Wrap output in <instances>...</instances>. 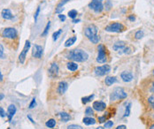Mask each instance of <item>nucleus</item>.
I'll return each instance as SVG.
<instances>
[{"mask_svg": "<svg viewBox=\"0 0 154 129\" xmlns=\"http://www.w3.org/2000/svg\"><path fill=\"white\" fill-rule=\"evenodd\" d=\"M59 18H60V20L62 22H63V21H66V15H64V14H61V13H60V14H59Z\"/></svg>", "mask_w": 154, "mask_h": 129, "instance_id": "obj_40", "label": "nucleus"}, {"mask_svg": "<svg viewBox=\"0 0 154 129\" xmlns=\"http://www.w3.org/2000/svg\"><path fill=\"white\" fill-rule=\"evenodd\" d=\"M83 122L85 125H87V126H91V125H95L97 121H96V119H93V118H91V117H85V118H83Z\"/></svg>", "mask_w": 154, "mask_h": 129, "instance_id": "obj_20", "label": "nucleus"}, {"mask_svg": "<svg viewBox=\"0 0 154 129\" xmlns=\"http://www.w3.org/2000/svg\"><path fill=\"white\" fill-rule=\"evenodd\" d=\"M128 20H129L130 21H136L135 15H129V16H128Z\"/></svg>", "mask_w": 154, "mask_h": 129, "instance_id": "obj_41", "label": "nucleus"}, {"mask_svg": "<svg viewBox=\"0 0 154 129\" xmlns=\"http://www.w3.org/2000/svg\"><path fill=\"white\" fill-rule=\"evenodd\" d=\"M16 111H17V109H16L15 105H13V104H10V105H9V107L7 108V112H6V116L8 117V120H9V122H11V121H12V119H13V116L15 115Z\"/></svg>", "mask_w": 154, "mask_h": 129, "instance_id": "obj_13", "label": "nucleus"}, {"mask_svg": "<svg viewBox=\"0 0 154 129\" xmlns=\"http://www.w3.org/2000/svg\"><path fill=\"white\" fill-rule=\"evenodd\" d=\"M50 28H51V21H49V22L47 23V25H46V27H45V29H44L43 32L42 33V36H46V35L48 34Z\"/></svg>", "mask_w": 154, "mask_h": 129, "instance_id": "obj_27", "label": "nucleus"}, {"mask_svg": "<svg viewBox=\"0 0 154 129\" xmlns=\"http://www.w3.org/2000/svg\"><path fill=\"white\" fill-rule=\"evenodd\" d=\"M105 119H106V116H105H105H103V117H98V121H99L100 123L105 122Z\"/></svg>", "mask_w": 154, "mask_h": 129, "instance_id": "obj_39", "label": "nucleus"}, {"mask_svg": "<svg viewBox=\"0 0 154 129\" xmlns=\"http://www.w3.org/2000/svg\"><path fill=\"white\" fill-rule=\"evenodd\" d=\"M67 129H83L81 126H78V125H75V124H73V125H70L67 127Z\"/></svg>", "mask_w": 154, "mask_h": 129, "instance_id": "obj_34", "label": "nucleus"}, {"mask_svg": "<svg viewBox=\"0 0 154 129\" xmlns=\"http://www.w3.org/2000/svg\"><path fill=\"white\" fill-rule=\"evenodd\" d=\"M39 12H40V6L37 7L36 12H35V15H34V18H35V21H37V18H38V16H39Z\"/></svg>", "mask_w": 154, "mask_h": 129, "instance_id": "obj_37", "label": "nucleus"}, {"mask_svg": "<svg viewBox=\"0 0 154 129\" xmlns=\"http://www.w3.org/2000/svg\"><path fill=\"white\" fill-rule=\"evenodd\" d=\"M89 7L93 10L95 12L99 13L104 10V4H103V0H92L89 4Z\"/></svg>", "mask_w": 154, "mask_h": 129, "instance_id": "obj_5", "label": "nucleus"}, {"mask_svg": "<svg viewBox=\"0 0 154 129\" xmlns=\"http://www.w3.org/2000/svg\"><path fill=\"white\" fill-rule=\"evenodd\" d=\"M130 107H131V103H129L126 106L125 113H124L123 117H127V116H129V114H130Z\"/></svg>", "mask_w": 154, "mask_h": 129, "instance_id": "obj_29", "label": "nucleus"}, {"mask_svg": "<svg viewBox=\"0 0 154 129\" xmlns=\"http://www.w3.org/2000/svg\"><path fill=\"white\" fill-rule=\"evenodd\" d=\"M116 129H127V127L124 126V125H121V126H118Z\"/></svg>", "mask_w": 154, "mask_h": 129, "instance_id": "obj_42", "label": "nucleus"}, {"mask_svg": "<svg viewBox=\"0 0 154 129\" xmlns=\"http://www.w3.org/2000/svg\"><path fill=\"white\" fill-rule=\"evenodd\" d=\"M1 15H2V18L6 21H10L13 19V15L10 9H4L1 12Z\"/></svg>", "mask_w": 154, "mask_h": 129, "instance_id": "obj_16", "label": "nucleus"}, {"mask_svg": "<svg viewBox=\"0 0 154 129\" xmlns=\"http://www.w3.org/2000/svg\"><path fill=\"white\" fill-rule=\"evenodd\" d=\"M66 59L74 61V62H84L89 59L88 53L81 49H75L70 51L66 56Z\"/></svg>", "mask_w": 154, "mask_h": 129, "instance_id": "obj_1", "label": "nucleus"}, {"mask_svg": "<svg viewBox=\"0 0 154 129\" xmlns=\"http://www.w3.org/2000/svg\"><path fill=\"white\" fill-rule=\"evenodd\" d=\"M4 94H2V93H0V100H3V99H4Z\"/></svg>", "mask_w": 154, "mask_h": 129, "instance_id": "obj_44", "label": "nucleus"}, {"mask_svg": "<svg viewBox=\"0 0 154 129\" xmlns=\"http://www.w3.org/2000/svg\"><path fill=\"white\" fill-rule=\"evenodd\" d=\"M125 48H126V43L123 42V41H118V42H116V43L113 44V51H119V53H122V51H123Z\"/></svg>", "mask_w": 154, "mask_h": 129, "instance_id": "obj_14", "label": "nucleus"}, {"mask_svg": "<svg viewBox=\"0 0 154 129\" xmlns=\"http://www.w3.org/2000/svg\"><path fill=\"white\" fill-rule=\"evenodd\" d=\"M148 102L150 103V104L152 105V107L154 109V95L151 96V97L148 98Z\"/></svg>", "mask_w": 154, "mask_h": 129, "instance_id": "obj_36", "label": "nucleus"}, {"mask_svg": "<svg viewBox=\"0 0 154 129\" xmlns=\"http://www.w3.org/2000/svg\"><path fill=\"white\" fill-rule=\"evenodd\" d=\"M121 77H122V81H123L124 82H130L134 79V76H133L132 73L127 72V71H124V72L122 73Z\"/></svg>", "mask_w": 154, "mask_h": 129, "instance_id": "obj_15", "label": "nucleus"}, {"mask_svg": "<svg viewBox=\"0 0 154 129\" xmlns=\"http://www.w3.org/2000/svg\"><path fill=\"white\" fill-rule=\"evenodd\" d=\"M92 108L97 111H103L106 108V103L102 101H96L93 103Z\"/></svg>", "mask_w": 154, "mask_h": 129, "instance_id": "obj_12", "label": "nucleus"}, {"mask_svg": "<svg viewBox=\"0 0 154 129\" xmlns=\"http://www.w3.org/2000/svg\"><path fill=\"white\" fill-rule=\"evenodd\" d=\"M97 61L100 64H104L106 62V54H105V49L104 45L99 44L98 45V54L97 58Z\"/></svg>", "mask_w": 154, "mask_h": 129, "instance_id": "obj_8", "label": "nucleus"}, {"mask_svg": "<svg viewBox=\"0 0 154 129\" xmlns=\"http://www.w3.org/2000/svg\"><path fill=\"white\" fill-rule=\"evenodd\" d=\"M85 114L86 115H88V116H91L94 114V110H93V108L91 107H87L86 108V111H85Z\"/></svg>", "mask_w": 154, "mask_h": 129, "instance_id": "obj_31", "label": "nucleus"}, {"mask_svg": "<svg viewBox=\"0 0 154 129\" xmlns=\"http://www.w3.org/2000/svg\"><path fill=\"white\" fill-rule=\"evenodd\" d=\"M113 126V122L111 120H108L105 123V128H112Z\"/></svg>", "mask_w": 154, "mask_h": 129, "instance_id": "obj_32", "label": "nucleus"}, {"mask_svg": "<svg viewBox=\"0 0 154 129\" xmlns=\"http://www.w3.org/2000/svg\"><path fill=\"white\" fill-rule=\"evenodd\" d=\"M150 129H154V124L153 125H152V126L150 127Z\"/></svg>", "mask_w": 154, "mask_h": 129, "instance_id": "obj_48", "label": "nucleus"}, {"mask_svg": "<svg viewBox=\"0 0 154 129\" xmlns=\"http://www.w3.org/2000/svg\"><path fill=\"white\" fill-rule=\"evenodd\" d=\"M96 129H106V128H102V127H98L97 128H96Z\"/></svg>", "mask_w": 154, "mask_h": 129, "instance_id": "obj_47", "label": "nucleus"}, {"mask_svg": "<svg viewBox=\"0 0 154 129\" xmlns=\"http://www.w3.org/2000/svg\"><path fill=\"white\" fill-rule=\"evenodd\" d=\"M118 81H117V78L116 77H113V76H108V77H106L105 78V84L107 85V86H112L113 84H114V83H116Z\"/></svg>", "mask_w": 154, "mask_h": 129, "instance_id": "obj_18", "label": "nucleus"}, {"mask_svg": "<svg viewBox=\"0 0 154 129\" xmlns=\"http://www.w3.org/2000/svg\"><path fill=\"white\" fill-rule=\"evenodd\" d=\"M111 71V66L109 64H104L100 66H97L94 70L95 74L98 76H104Z\"/></svg>", "mask_w": 154, "mask_h": 129, "instance_id": "obj_7", "label": "nucleus"}, {"mask_svg": "<svg viewBox=\"0 0 154 129\" xmlns=\"http://www.w3.org/2000/svg\"><path fill=\"white\" fill-rule=\"evenodd\" d=\"M43 53V49L41 45L35 44L32 49V56L36 59H41Z\"/></svg>", "mask_w": 154, "mask_h": 129, "instance_id": "obj_10", "label": "nucleus"}, {"mask_svg": "<svg viewBox=\"0 0 154 129\" xmlns=\"http://www.w3.org/2000/svg\"><path fill=\"white\" fill-rule=\"evenodd\" d=\"M3 78H4V77H3V74H2V73L0 72V81H3Z\"/></svg>", "mask_w": 154, "mask_h": 129, "instance_id": "obj_45", "label": "nucleus"}, {"mask_svg": "<svg viewBox=\"0 0 154 129\" xmlns=\"http://www.w3.org/2000/svg\"><path fill=\"white\" fill-rule=\"evenodd\" d=\"M127 97V93L124 91V89L122 88H115L113 91V93L111 94L110 96V100L111 101H116V100H119V99H124Z\"/></svg>", "mask_w": 154, "mask_h": 129, "instance_id": "obj_3", "label": "nucleus"}, {"mask_svg": "<svg viewBox=\"0 0 154 129\" xmlns=\"http://www.w3.org/2000/svg\"><path fill=\"white\" fill-rule=\"evenodd\" d=\"M35 105H36V101H35V98H33L32 99V101H31L30 104H29V109H34L35 107Z\"/></svg>", "mask_w": 154, "mask_h": 129, "instance_id": "obj_35", "label": "nucleus"}, {"mask_svg": "<svg viewBox=\"0 0 154 129\" xmlns=\"http://www.w3.org/2000/svg\"><path fill=\"white\" fill-rule=\"evenodd\" d=\"M1 35L7 39H15L18 35V33L13 28H6L3 29V31L1 32Z\"/></svg>", "mask_w": 154, "mask_h": 129, "instance_id": "obj_4", "label": "nucleus"}, {"mask_svg": "<svg viewBox=\"0 0 154 129\" xmlns=\"http://www.w3.org/2000/svg\"><path fill=\"white\" fill-rule=\"evenodd\" d=\"M80 21V20H73V22L74 23H78Z\"/></svg>", "mask_w": 154, "mask_h": 129, "instance_id": "obj_46", "label": "nucleus"}, {"mask_svg": "<svg viewBox=\"0 0 154 129\" xmlns=\"http://www.w3.org/2000/svg\"><path fill=\"white\" fill-rule=\"evenodd\" d=\"M28 119H29L30 120V121H31V122H32V123H35V121H34V119H33L31 118V117H30V116H29V115L28 116Z\"/></svg>", "mask_w": 154, "mask_h": 129, "instance_id": "obj_43", "label": "nucleus"}, {"mask_svg": "<svg viewBox=\"0 0 154 129\" xmlns=\"http://www.w3.org/2000/svg\"><path fill=\"white\" fill-rule=\"evenodd\" d=\"M66 66H67V69L72 72H74L78 69V64L75 62H69V63H67Z\"/></svg>", "mask_w": 154, "mask_h": 129, "instance_id": "obj_23", "label": "nucleus"}, {"mask_svg": "<svg viewBox=\"0 0 154 129\" xmlns=\"http://www.w3.org/2000/svg\"><path fill=\"white\" fill-rule=\"evenodd\" d=\"M4 46L0 43V59H5L4 51Z\"/></svg>", "mask_w": 154, "mask_h": 129, "instance_id": "obj_33", "label": "nucleus"}, {"mask_svg": "<svg viewBox=\"0 0 154 129\" xmlns=\"http://www.w3.org/2000/svg\"><path fill=\"white\" fill-rule=\"evenodd\" d=\"M143 36H144V31H143V30H138V31H136V34H135V37H136V39H137V40L141 39Z\"/></svg>", "mask_w": 154, "mask_h": 129, "instance_id": "obj_30", "label": "nucleus"}, {"mask_svg": "<svg viewBox=\"0 0 154 129\" xmlns=\"http://www.w3.org/2000/svg\"><path fill=\"white\" fill-rule=\"evenodd\" d=\"M152 90H153V92H154V82L153 84V89H152Z\"/></svg>", "mask_w": 154, "mask_h": 129, "instance_id": "obj_49", "label": "nucleus"}, {"mask_svg": "<svg viewBox=\"0 0 154 129\" xmlns=\"http://www.w3.org/2000/svg\"><path fill=\"white\" fill-rule=\"evenodd\" d=\"M97 31L98 29L95 25H90L88 28L85 29L84 34L92 43H97L99 42V36L97 35Z\"/></svg>", "mask_w": 154, "mask_h": 129, "instance_id": "obj_2", "label": "nucleus"}, {"mask_svg": "<svg viewBox=\"0 0 154 129\" xmlns=\"http://www.w3.org/2000/svg\"><path fill=\"white\" fill-rule=\"evenodd\" d=\"M69 1H71V0H61L59 4H58V5H57V8H56V13H60L61 12H63V10H64V8H63V6H64V4H66V3H68Z\"/></svg>", "mask_w": 154, "mask_h": 129, "instance_id": "obj_19", "label": "nucleus"}, {"mask_svg": "<svg viewBox=\"0 0 154 129\" xmlns=\"http://www.w3.org/2000/svg\"><path fill=\"white\" fill-rule=\"evenodd\" d=\"M45 125H46V127L49 128H53L56 126V121H55V119H49L48 121H46Z\"/></svg>", "mask_w": 154, "mask_h": 129, "instance_id": "obj_24", "label": "nucleus"}, {"mask_svg": "<svg viewBox=\"0 0 154 129\" xmlns=\"http://www.w3.org/2000/svg\"><path fill=\"white\" fill-rule=\"evenodd\" d=\"M60 117L61 121H63V122H68L70 120V119H71L70 115L68 113H66V112H60Z\"/></svg>", "mask_w": 154, "mask_h": 129, "instance_id": "obj_21", "label": "nucleus"}, {"mask_svg": "<svg viewBox=\"0 0 154 129\" xmlns=\"http://www.w3.org/2000/svg\"><path fill=\"white\" fill-rule=\"evenodd\" d=\"M124 29V26L120 23V22H113L110 25H108L105 28V31L107 32H113V33H119L122 32Z\"/></svg>", "mask_w": 154, "mask_h": 129, "instance_id": "obj_6", "label": "nucleus"}, {"mask_svg": "<svg viewBox=\"0 0 154 129\" xmlns=\"http://www.w3.org/2000/svg\"><path fill=\"white\" fill-rule=\"evenodd\" d=\"M67 89H68L67 82H66V81H60L59 83V86H58V93L60 94V95H63L64 93H66V91L67 90Z\"/></svg>", "mask_w": 154, "mask_h": 129, "instance_id": "obj_17", "label": "nucleus"}, {"mask_svg": "<svg viewBox=\"0 0 154 129\" xmlns=\"http://www.w3.org/2000/svg\"><path fill=\"white\" fill-rule=\"evenodd\" d=\"M76 36H73V37H70L68 38L66 42H65V47H69L71 45H73L75 42H76Z\"/></svg>", "mask_w": 154, "mask_h": 129, "instance_id": "obj_22", "label": "nucleus"}, {"mask_svg": "<svg viewBox=\"0 0 154 129\" xmlns=\"http://www.w3.org/2000/svg\"><path fill=\"white\" fill-rule=\"evenodd\" d=\"M48 72H49L50 77H52V78L57 77L58 74H59V72H60V68H59L57 63H52V64H51V66H50Z\"/></svg>", "mask_w": 154, "mask_h": 129, "instance_id": "obj_11", "label": "nucleus"}, {"mask_svg": "<svg viewBox=\"0 0 154 129\" xmlns=\"http://www.w3.org/2000/svg\"><path fill=\"white\" fill-rule=\"evenodd\" d=\"M6 116V114H5V111H4V110L2 108V107H0V117H2V118H4Z\"/></svg>", "mask_w": 154, "mask_h": 129, "instance_id": "obj_38", "label": "nucleus"}, {"mask_svg": "<svg viewBox=\"0 0 154 129\" xmlns=\"http://www.w3.org/2000/svg\"><path fill=\"white\" fill-rule=\"evenodd\" d=\"M77 14H78V12H77L76 10H71V11L68 12V16H69V18L73 19V20H74V19L77 17Z\"/></svg>", "mask_w": 154, "mask_h": 129, "instance_id": "obj_25", "label": "nucleus"}, {"mask_svg": "<svg viewBox=\"0 0 154 129\" xmlns=\"http://www.w3.org/2000/svg\"><path fill=\"white\" fill-rule=\"evenodd\" d=\"M30 42L27 40L26 43H25V45L23 47V50H22V51L21 52V54L19 56V61L21 62V64H24L26 57H27V54H28V52H29V51L30 49Z\"/></svg>", "mask_w": 154, "mask_h": 129, "instance_id": "obj_9", "label": "nucleus"}, {"mask_svg": "<svg viewBox=\"0 0 154 129\" xmlns=\"http://www.w3.org/2000/svg\"><path fill=\"white\" fill-rule=\"evenodd\" d=\"M61 33H62V29H59L58 31H56V32L53 33V34H52V39H53V41H54V42L58 40V38H59V37H60V35L61 34Z\"/></svg>", "mask_w": 154, "mask_h": 129, "instance_id": "obj_26", "label": "nucleus"}, {"mask_svg": "<svg viewBox=\"0 0 154 129\" xmlns=\"http://www.w3.org/2000/svg\"><path fill=\"white\" fill-rule=\"evenodd\" d=\"M93 98H94V95H91V96H89V97H83V98H82V101H83V103H87L91 102Z\"/></svg>", "mask_w": 154, "mask_h": 129, "instance_id": "obj_28", "label": "nucleus"}, {"mask_svg": "<svg viewBox=\"0 0 154 129\" xmlns=\"http://www.w3.org/2000/svg\"><path fill=\"white\" fill-rule=\"evenodd\" d=\"M153 74H154V69H153Z\"/></svg>", "mask_w": 154, "mask_h": 129, "instance_id": "obj_50", "label": "nucleus"}]
</instances>
